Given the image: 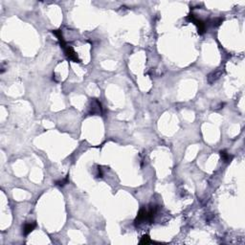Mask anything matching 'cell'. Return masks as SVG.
I'll return each instance as SVG.
<instances>
[{"mask_svg": "<svg viewBox=\"0 0 245 245\" xmlns=\"http://www.w3.org/2000/svg\"><path fill=\"white\" fill-rule=\"evenodd\" d=\"M156 214V207L152 206L149 209L142 208L139 211L138 215L135 219V224H140L145 221H152Z\"/></svg>", "mask_w": 245, "mask_h": 245, "instance_id": "1", "label": "cell"}, {"mask_svg": "<svg viewBox=\"0 0 245 245\" xmlns=\"http://www.w3.org/2000/svg\"><path fill=\"white\" fill-rule=\"evenodd\" d=\"M188 18L190 19L191 22H194L196 25V27L198 29V33H199V34H203V33L206 31V24H205L202 20L196 18L194 15H190L188 16Z\"/></svg>", "mask_w": 245, "mask_h": 245, "instance_id": "2", "label": "cell"}, {"mask_svg": "<svg viewBox=\"0 0 245 245\" xmlns=\"http://www.w3.org/2000/svg\"><path fill=\"white\" fill-rule=\"evenodd\" d=\"M63 49H64V51H65L66 56L68 57L69 59H71V61H76V62H79V58H78V56H77V54H76V52H75L74 50H73L72 47H70V46H67V45H66Z\"/></svg>", "mask_w": 245, "mask_h": 245, "instance_id": "3", "label": "cell"}, {"mask_svg": "<svg viewBox=\"0 0 245 245\" xmlns=\"http://www.w3.org/2000/svg\"><path fill=\"white\" fill-rule=\"evenodd\" d=\"M37 226V223L36 222H30V223H26L25 226L23 228V234L25 236H27L28 234H30L31 232L35 229V227Z\"/></svg>", "mask_w": 245, "mask_h": 245, "instance_id": "4", "label": "cell"}, {"mask_svg": "<svg viewBox=\"0 0 245 245\" xmlns=\"http://www.w3.org/2000/svg\"><path fill=\"white\" fill-rule=\"evenodd\" d=\"M220 156H221V158L223 159V161H224V162H229V161L231 160V158H232V157H231L225 150H221V151H220Z\"/></svg>", "mask_w": 245, "mask_h": 245, "instance_id": "5", "label": "cell"}, {"mask_svg": "<svg viewBox=\"0 0 245 245\" xmlns=\"http://www.w3.org/2000/svg\"><path fill=\"white\" fill-rule=\"evenodd\" d=\"M140 243H141V244H149V243H151V240H150L149 236L145 235V236H144L142 237V240H141Z\"/></svg>", "mask_w": 245, "mask_h": 245, "instance_id": "6", "label": "cell"}, {"mask_svg": "<svg viewBox=\"0 0 245 245\" xmlns=\"http://www.w3.org/2000/svg\"><path fill=\"white\" fill-rule=\"evenodd\" d=\"M68 182V177H66L65 179H63V180H61V181H59V182H58L57 184L58 185H59V186H63V185H65L66 183Z\"/></svg>", "mask_w": 245, "mask_h": 245, "instance_id": "7", "label": "cell"}]
</instances>
